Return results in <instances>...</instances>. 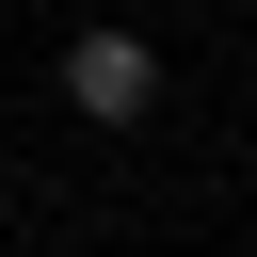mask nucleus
I'll return each mask as SVG.
<instances>
[{"label":"nucleus","instance_id":"nucleus-1","mask_svg":"<svg viewBox=\"0 0 257 257\" xmlns=\"http://www.w3.org/2000/svg\"><path fill=\"white\" fill-rule=\"evenodd\" d=\"M145 96H161V48H145V32H80V48H64V112L145 128Z\"/></svg>","mask_w":257,"mask_h":257}]
</instances>
